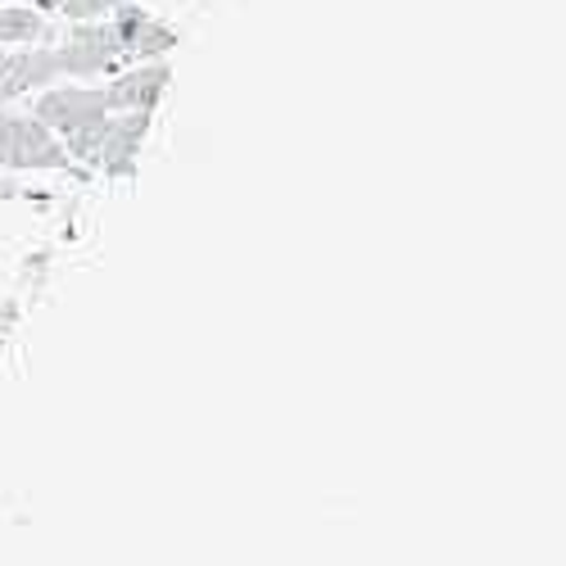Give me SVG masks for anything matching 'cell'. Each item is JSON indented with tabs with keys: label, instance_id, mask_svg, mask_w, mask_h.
<instances>
[{
	"label": "cell",
	"instance_id": "6da1fadb",
	"mask_svg": "<svg viewBox=\"0 0 566 566\" xmlns=\"http://www.w3.org/2000/svg\"><path fill=\"white\" fill-rule=\"evenodd\" d=\"M36 118L45 127H55L60 136H69V146L91 159V155H96L101 127L109 118V105H105V91L64 86V91H45L41 105H36Z\"/></svg>",
	"mask_w": 566,
	"mask_h": 566
},
{
	"label": "cell",
	"instance_id": "7a4b0ae2",
	"mask_svg": "<svg viewBox=\"0 0 566 566\" xmlns=\"http://www.w3.org/2000/svg\"><path fill=\"white\" fill-rule=\"evenodd\" d=\"M0 164L14 168H60L64 146L55 132L41 118H19V114H0Z\"/></svg>",
	"mask_w": 566,
	"mask_h": 566
},
{
	"label": "cell",
	"instance_id": "3957f363",
	"mask_svg": "<svg viewBox=\"0 0 566 566\" xmlns=\"http://www.w3.org/2000/svg\"><path fill=\"white\" fill-rule=\"evenodd\" d=\"M105 23L114 32V45H118L123 64L155 60V55H164V51H172V45H177V32L168 23H159V19H150L146 10H136L132 0H127L123 10H114Z\"/></svg>",
	"mask_w": 566,
	"mask_h": 566
},
{
	"label": "cell",
	"instance_id": "277c9868",
	"mask_svg": "<svg viewBox=\"0 0 566 566\" xmlns=\"http://www.w3.org/2000/svg\"><path fill=\"white\" fill-rule=\"evenodd\" d=\"M55 55H60V69H64V73H77V77L123 69V55H118L114 32H109L105 19H86V23H77Z\"/></svg>",
	"mask_w": 566,
	"mask_h": 566
},
{
	"label": "cell",
	"instance_id": "5b68a950",
	"mask_svg": "<svg viewBox=\"0 0 566 566\" xmlns=\"http://www.w3.org/2000/svg\"><path fill=\"white\" fill-rule=\"evenodd\" d=\"M164 86H168V64H140L105 86V105L123 114H150L155 101L164 96Z\"/></svg>",
	"mask_w": 566,
	"mask_h": 566
},
{
	"label": "cell",
	"instance_id": "8992f818",
	"mask_svg": "<svg viewBox=\"0 0 566 566\" xmlns=\"http://www.w3.org/2000/svg\"><path fill=\"white\" fill-rule=\"evenodd\" d=\"M64 69H60V55L55 51H19L10 60H0V91H6V101L23 96L32 86H45L55 82Z\"/></svg>",
	"mask_w": 566,
	"mask_h": 566
},
{
	"label": "cell",
	"instance_id": "52a82bcc",
	"mask_svg": "<svg viewBox=\"0 0 566 566\" xmlns=\"http://www.w3.org/2000/svg\"><path fill=\"white\" fill-rule=\"evenodd\" d=\"M45 19L28 6H0V45H19V41H36L45 36Z\"/></svg>",
	"mask_w": 566,
	"mask_h": 566
},
{
	"label": "cell",
	"instance_id": "ba28073f",
	"mask_svg": "<svg viewBox=\"0 0 566 566\" xmlns=\"http://www.w3.org/2000/svg\"><path fill=\"white\" fill-rule=\"evenodd\" d=\"M51 10H60L64 19L73 23H86V19H109L114 10H123L127 0H45Z\"/></svg>",
	"mask_w": 566,
	"mask_h": 566
},
{
	"label": "cell",
	"instance_id": "9c48e42d",
	"mask_svg": "<svg viewBox=\"0 0 566 566\" xmlns=\"http://www.w3.org/2000/svg\"><path fill=\"white\" fill-rule=\"evenodd\" d=\"M0 105H6V91H0Z\"/></svg>",
	"mask_w": 566,
	"mask_h": 566
},
{
	"label": "cell",
	"instance_id": "30bf717a",
	"mask_svg": "<svg viewBox=\"0 0 566 566\" xmlns=\"http://www.w3.org/2000/svg\"><path fill=\"white\" fill-rule=\"evenodd\" d=\"M41 6H45V0H41Z\"/></svg>",
	"mask_w": 566,
	"mask_h": 566
}]
</instances>
